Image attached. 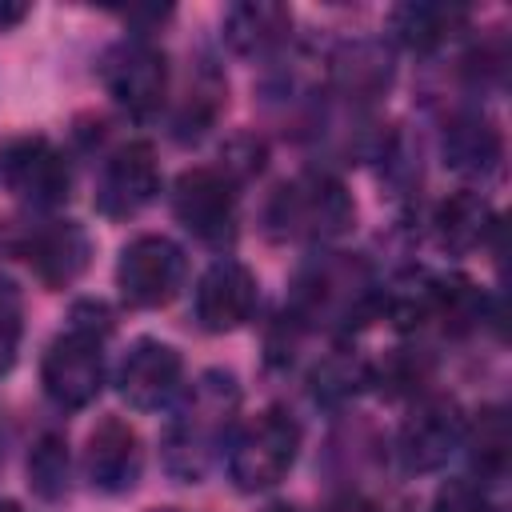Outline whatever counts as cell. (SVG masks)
Returning a JSON list of instances; mask_svg holds the SVG:
<instances>
[{
  "mask_svg": "<svg viewBox=\"0 0 512 512\" xmlns=\"http://www.w3.org/2000/svg\"><path fill=\"white\" fill-rule=\"evenodd\" d=\"M236 404H240V388H236V376L232 372H204L192 392L180 400L176 416L168 420L164 428V468L184 480V484H196L220 444H228V432H232V420H236Z\"/></svg>",
  "mask_w": 512,
  "mask_h": 512,
  "instance_id": "obj_1",
  "label": "cell"
},
{
  "mask_svg": "<svg viewBox=\"0 0 512 512\" xmlns=\"http://www.w3.org/2000/svg\"><path fill=\"white\" fill-rule=\"evenodd\" d=\"M300 452V424L284 408H268L228 440V476L240 492L276 488Z\"/></svg>",
  "mask_w": 512,
  "mask_h": 512,
  "instance_id": "obj_2",
  "label": "cell"
},
{
  "mask_svg": "<svg viewBox=\"0 0 512 512\" xmlns=\"http://www.w3.org/2000/svg\"><path fill=\"white\" fill-rule=\"evenodd\" d=\"M352 216L356 208L344 184L316 172L280 184L268 208L272 236H292V240H332L352 224Z\"/></svg>",
  "mask_w": 512,
  "mask_h": 512,
  "instance_id": "obj_3",
  "label": "cell"
},
{
  "mask_svg": "<svg viewBox=\"0 0 512 512\" xmlns=\"http://www.w3.org/2000/svg\"><path fill=\"white\" fill-rule=\"evenodd\" d=\"M104 336L88 332V328H76L68 324V332H60L48 352H44V364H40V380H44V392L56 408H84L100 396V384H104V352H100Z\"/></svg>",
  "mask_w": 512,
  "mask_h": 512,
  "instance_id": "obj_4",
  "label": "cell"
},
{
  "mask_svg": "<svg viewBox=\"0 0 512 512\" xmlns=\"http://www.w3.org/2000/svg\"><path fill=\"white\" fill-rule=\"evenodd\" d=\"M184 284V252L168 236H136L116 260V288L132 308H160Z\"/></svg>",
  "mask_w": 512,
  "mask_h": 512,
  "instance_id": "obj_5",
  "label": "cell"
},
{
  "mask_svg": "<svg viewBox=\"0 0 512 512\" xmlns=\"http://www.w3.org/2000/svg\"><path fill=\"white\" fill-rule=\"evenodd\" d=\"M176 220L204 244L224 248L236 236V192L232 180L216 168H188L172 188Z\"/></svg>",
  "mask_w": 512,
  "mask_h": 512,
  "instance_id": "obj_6",
  "label": "cell"
},
{
  "mask_svg": "<svg viewBox=\"0 0 512 512\" xmlns=\"http://www.w3.org/2000/svg\"><path fill=\"white\" fill-rule=\"evenodd\" d=\"M104 88L108 96L128 112V116H152L164 104V88H168V64L164 52L148 40H120L104 64H100Z\"/></svg>",
  "mask_w": 512,
  "mask_h": 512,
  "instance_id": "obj_7",
  "label": "cell"
},
{
  "mask_svg": "<svg viewBox=\"0 0 512 512\" xmlns=\"http://www.w3.org/2000/svg\"><path fill=\"white\" fill-rule=\"evenodd\" d=\"M0 180L24 204L48 208L68 196V164L44 136H16L0 144Z\"/></svg>",
  "mask_w": 512,
  "mask_h": 512,
  "instance_id": "obj_8",
  "label": "cell"
},
{
  "mask_svg": "<svg viewBox=\"0 0 512 512\" xmlns=\"http://www.w3.org/2000/svg\"><path fill=\"white\" fill-rule=\"evenodd\" d=\"M160 192V168L156 156L144 140L116 148L104 168H100V184H96V208L108 220H128L136 216L144 204H152Z\"/></svg>",
  "mask_w": 512,
  "mask_h": 512,
  "instance_id": "obj_9",
  "label": "cell"
},
{
  "mask_svg": "<svg viewBox=\"0 0 512 512\" xmlns=\"http://www.w3.org/2000/svg\"><path fill=\"white\" fill-rule=\"evenodd\" d=\"M464 420L452 400H424L396 436V456L404 472H436L448 464V456L460 448Z\"/></svg>",
  "mask_w": 512,
  "mask_h": 512,
  "instance_id": "obj_10",
  "label": "cell"
},
{
  "mask_svg": "<svg viewBox=\"0 0 512 512\" xmlns=\"http://www.w3.org/2000/svg\"><path fill=\"white\" fill-rule=\"evenodd\" d=\"M180 376H184V360L172 344L136 340L132 352L124 356L120 372H116V388L136 412H156L176 396Z\"/></svg>",
  "mask_w": 512,
  "mask_h": 512,
  "instance_id": "obj_11",
  "label": "cell"
},
{
  "mask_svg": "<svg viewBox=\"0 0 512 512\" xmlns=\"http://www.w3.org/2000/svg\"><path fill=\"white\" fill-rule=\"evenodd\" d=\"M368 296V276L356 260L348 256H328L316 260L300 280H296V312L300 316H328L344 320L352 316Z\"/></svg>",
  "mask_w": 512,
  "mask_h": 512,
  "instance_id": "obj_12",
  "label": "cell"
},
{
  "mask_svg": "<svg viewBox=\"0 0 512 512\" xmlns=\"http://www.w3.org/2000/svg\"><path fill=\"white\" fill-rule=\"evenodd\" d=\"M256 308V276L240 260H216L196 284V320L208 332L240 328Z\"/></svg>",
  "mask_w": 512,
  "mask_h": 512,
  "instance_id": "obj_13",
  "label": "cell"
},
{
  "mask_svg": "<svg viewBox=\"0 0 512 512\" xmlns=\"http://www.w3.org/2000/svg\"><path fill=\"white\" fill-rule=\"evenodd\" d=\"M140 460V436L120 416H104L88 432L84 476L96 492H128L140 476Z\"/></svg>",
  "mask_w": 512,
  "mask_h": 512,
  "instance_id": "obj_14",
  "label": "cell"
},
{
  "mask_svg": "<svg viewBox=\"0 0 512 512\" xmlns=\"http://www.w3.org/2000/svg\"><path fill=\"white\" fill-rule=\"evenodd\" d=\"M28 264L36 268V276L48 284V288H64L72 284L84 268H88V236L80 224L72 220H48L40 224L32 236H28Z\"/></svg>",
  "mask_w": 512,
  "mask_h": 512,
  "instance_id": "obj_15",
  "label": "cell"
},
{
  "mask_svg": "<svg viewBox=\"0 0 512 512\" xmlns=\"http://www.w3.org/2000/svg\"><path fill=\"white\" fill-rule=\"evenodd\" d=\"M288 28H292V12L272 0H244V4L228 8V16H224V36H228L232 52H240V56L272 52L288 36Z\"/></svg>",
  "mask_w": 512,
  "mask_h": 512,
  "instance_id": "obj_16",
  "label": "cell"
},
{
  "mask_svg": "<svg viewBox=\"0 0 512 512\" xmlns=\"http://www.w3.org/2000/svg\"><path fill=\"white\" fill-rule=\"evenodd\" d=\"M436 240L448 252H472L492 228V212L476 192H456L436 208Z\"/></svg>",
  "mask_w": 512,
  "mask_h": 512,
  "instance_id": "obj_17",
  "label": "cell"
},
{
  "mask_svg": "<svg viewBox=\"0 0 512 512\" xmlns=\"http://www.w3.org/2000/svg\"><path fill=\"white\" fill-rule=\"evenodd\" d=\"M444 156L456 172L488 176L500 164V132L488 120H456L444 136Z\"/></svg>",
  "mask_w": 512,
  "mask_h": 512,
  "instance_id": "obj_18",
  "label": "cell"
},
{
  "mask_svg": "<svg viewBox=\"0 0 512 512\" xmlns=\"http://www.w3.org/2000/svg\"><path fill=\"white\" fill-rule=\"evenodd\" d=\"M460 24H464V8L456 4H400L392 12V32L416 52L444 44Z\"/></svg>",
  "mask_w": 512,
  "mask_h": 512,
  "instance_id": "obj_19",
  "label": "cell"
},
{
  "mask_svg": "<svg viewBox=\"0 0 512 512\" xmlns=\"http://www.w3.org/2000/svg\"><path fill=\"white\" fill-rule=\"evenodd\" d=\"M484 296L464 276H432V320H440L448 332H468L480 320Z\"/></svg>",
  "mask_w": 512,
  "mask_h": 512,
  "instance_id": "obj_20",
  "label": "cell"
},
{
  "mask_svg": "<svg viewBox=\"0 0 512 512\" xmlns=\"http://www.w3.org/2000/svg\"><path fill=\"white\" fill-rule=\"evenodd\" d=\"M68 476H72V464H68L64 436L44 432L28 452V484H32V492L40 500H64L68 496Z\"/></svg>",
  "mask_w": 512,
  "mask_h": 512,
  "instance_id": "obj_21",
  "label": "cell"
},
{
  "mask_svg": "<svg viewBox=\"0 0 512 512\" xmlns=\"http://www.w3.org/2000/svg\"><path fill=\"white\" fill-rule=\"evenodd\" d=\"M392 76L388 52H380L376 44H356L336 60V80L348 96H376Z\"/></svg>",
  "mask_w": 512,
  "mask_h": 512,
  "instance_id": "obj_22",
  "label": "cell"
},
{
  "mask_svg": "<svg viewBox=\"0 0 512 512\" xmlns=\"http://www.w3.org/2000/svg\"><path fill=\"white\" fill-rule=\"evenodd\" d=\"M472 464L480 476H504L508 468V420L500 408H484L472 428Z\"/></svg>",
  "mask_w": 512,
  "mask_h": 512,
  "instance_id": "obj_23",
  "label": "cell"
},
{
  "mask_svg": "<svg viewBox=\"0 0 512 512\" xmlns=\"http://www.w3.org/2000/svg\"><path fill=\"white\" fill-rule=\"evenodd\" d=\"M20 316H24V308H20V292H16V284L12 280H4L0 276V376L16 364V348H20Z\"/></svg>",
  "mask_w": 512,
  "mask_h": 512,
  "instance_id": "obj_24",
  "label": "cell"
},
{
  "mask_svg": "<svg viewBox=\"0 0 512 512\" xmlns=\"http://www.w3.org/2000/svg\"><path fill=\"white\" fill-rule=\"evenodd\" d=\"M432 512H496V508H492V500H488V492L480 484L456 476V480H444L436 488Z\"/></svg>",
  "mask_w": 512,
  "mask_h": 512,
  "instance_id": "obj_25",
  "label": "cell"
},
{
  "mask_svg": "<svg viewBox=\"0 0 512 512\" xmlns=\"http://www.w3.org/2000/svg\"><path fill=\"white\" fill-rule=\"evenodd\" d=\"M356 388V372L344 368L340 360H328L324 368H316V396H348Z\"/></svg>",
  "mask_w": 512,
  "mask_h": 512,
  "instance_id": "obj_26",
  "label": "cell"
},
{
  "mask_svg": "<svg viewBox=\"0 0 512 512\" xmlns=\"http://www.w3.org/2000/svg\"><path fill=\"white\" fill-rule=\"evenodd\" d=\"M16 20H24V4H0V28H8Z\"/></svg>",
  "mask_w": 512,
  "mask_h": 512,
  "instance_id": "obj_27",
  "label": "cell"
},
{
  "mask_svg": "<svg viewBox=\"0 0 512 512\" xmlns=\"http://www.w3.org/2000/svg\"><path fill=\"white\" fill-rule=\"evenodd\" d=\"M0 512H20V508H16L12 500H0Z\"/></svg>",
  "mask_w": 512,
  "mask_h": 512,
  "instance_id": "obj_28",
  "label": "cell"
},
{
  "mask_svg": "<svg viewBox=\"0 0 512 512\" xmlns=\"http://www.w3.org/2000/svg\"><path fill=\"white\" fill-rule=\"evenodd\" d=\"M152 512H176V508H152Z\"/></svg>",
  "mask_w": 512,
  "mask_h": 512,
  "instance_id": "obj_29",
  "label": "cell"
}]
</instances>
